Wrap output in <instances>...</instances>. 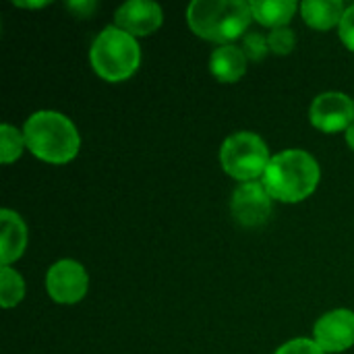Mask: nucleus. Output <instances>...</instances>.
<instances>
[{
    "label": "nucleus",
    "mask_w": 354,
    "mask_h": 354,
    "mask_svg": "<svg viewBox=\"0 0 354 354\" xmlns=\"http://www.w3.org/2000/svg\"><path fill=\"white\" fill-rule=\"evenodd\" d=\"M23 149H27L25 145V135L23 131H19L17 127L4 122L0 124V160L4 166L17 162L23 153Z\"/></svg>",
    "instance_id": "obj_16"
},
{
    "label": "nucleus",
    "mask_w": 354,
    "mask_h": 354,
    "mask_svg": "<svg viewBox=\"0 0 354 354\" xmlns=\"http://www.w3.org/2000/svg\"><path fill=\"white\" fill-rule=\"evenodd\" d=\"M274 354H326L322 351V346L315 340L309 338H297L290 340L286 344H282Z\"/></svg>",
    "instance_id": "obj_19"
},
{
    "label": "nucleus",
    "mask_w": 354,
    "mask_h": 354,
    "mask_svg": "<svg viewBox=\"0 0 354 354\" xmlns=\"http://www.w3.org/2000/svg\"><path fill=\"white\" fill-rule=\"evenodd\" d=\"M338 31H340L342 44H344L351 52H354V4L346 6L344 17H342L340 25H338Z\"/></svg>",
    "instance_id": "obj_20"
},
{
    "label": "nucleus",
    "mask_w": 354,
    "mask_h": 354,
    "mask_svg": "<svg viewBox=\"0 0 354 354\" xmlns=\"http://www.w3.org/2000/svg\"><path fill=\"white\" fill-rule=\"evenodd\" d=\"M66 6H68L71 10H77V17H89V15L95 10L97 4L89 0V2H68Z\"/></svg>",
    "instance_id": "obj_21"
},
{
    "label": "nucleus",
    "mask_w": 354,
    "mask_h": 354,
    "mask_svg": "<svg viewBox=\"0 0 354 354\" xmlns=\"http://www.w3.org/2000/svg\"><path fill=\"white\" fill-rule=\"evenodd\" d=\"M268 44H270V52L276 56H286L295 50L297 44V35L290 27H278L272 29V33L268 35Z\"/></svg>",
    "instance_id": "obj_17"
},
{
    "label": "nucleus",
    "mask_w": 354,
    "mask_h": 354,
    "mask_svg": "<svg viewBox=\"0 0 354 354\" xmlns=\"http://www.w3.org/2000/svg\"><path fill=\"white\" fill-rule=\"evenodd\" d=\"M322 178L317 160L305 149H286L272 156L261 183L272 199L299 203L315 193Z\"/></svg>",
    "instance_id": "obj_1"
},
{
    "label": "nucleus",
    "mask_w": 354,
    "mask_h": 354,
    "mask_svg": "<svg viewBox=\"0 0 354 354\" xmlns=\"http://www.w3.org/2000/svg\"><path fill=\"white\" fill-rule=\"evenodd\" d=\"M251 19V6L245 0H193L187 8L191 31L220 46L243 37Z\"/></svg>",
    "instance_id": "obj_3"
},
{
    "label": "nucleus",
    "mask_w": 354,
    "mask_h": 354,
    "mask_svg": "<svg viewBox=\"0 0 354 354\" xmlns=\"http://www.w3.org/2000/svg\"><path fill=\"white\" fill-rule=\"evenodd\" d=\"M313 340L326 354L348 351L354 344V311L334 309L324 313L313 326Z\"/></svg>",
    "instance_id": "obj_9"
},
{
    "label": "nucleus",
    "mask_w": 354,
    "mask_h": 354,
    "mask_svg": "<svg viewBox=\"0 0 354 354\" xmlns=\"http://www.w3.org/2000/svg\"><path fill=\"white\" fill-rule=\"evenodd\" d=\"M272 156L268 143L251 131H239L224 139L220 147V162L228 176L251 183L263 176Z\"/></svg>",
    "instance_id": "obj_5"
},
{
    "label": "nucleus",
    "mask_w": 354,
    "mask_h": 354,
    "mask_svg": "<svg viewBox=\"0 0 354 354\" xmlns=\"http://www.w3.org/2000/svg\"><path fill=\"white\" fill-rule=\"evenodd\" d=\"M249 6L253 19L272 29L288 27L297 8H301L295 0H251Z\"/></svg>",
    "instance_id": "obj_14"
},
{
    "label": "nucleus",
    "mask_w": 354,
    "mask_h": 354,
    "mask_svg": "<svg viewBox=\"0 0 354 354\" xmlns=\"http://www.w3.org/2000/svg\"><path fill=\"white\" fill-rule=\"evenodd\" d=\"M48 2H17L15 0V6H23V8H41L46 6Z\"/></svg>",
    "instance_id": "obj_22"
},
{
    "label": "nucleus",
    "mask_w": 354,
    "mask_h": 354,
    "mask_svg": "<svg viewBox=\"0 0 354 354\" xmlns=\"http://www.w3.org/2000/svg\"><path fill=\"white\" fill-rule=\"evenodd\" d=\"M25 297V282L23 276L12 270L10 266H2L0 270V305L4 309H10L19 305Z\"/></svg>",
    "instance_id": "obj_15"
},
{
    "label": "nucleus",
    "mask_w": 354,
    "mask_h": 354,
    "mask_svg": "<svg viewBox=\"0 0 354 354\" xmlns=\"http://www.w3.org/2000/svg\"><path fill=\"white\" fill-rule=\"evenodd\" d=\"M89 60L97 77L110 83H120L137 73L141 64V48L137 37L116 25H108L93 39Z\"/></svg>",
    "instance_id": "obj_4"
},
{
    "label": "nucleus",
    "mask_w": 354,
    "mask_h": 354,
    "mask_svg": "<svg viewBox=\"0 0 354 354\" xmlns=\"http://www.w3.org/2000/svg\"><path fill=\"white\" fill-rule=\"evenodd\" d=\"M309 120L324 133H340L354 122V100L342 91L319 93L309 108Z\"/></svg>",
    "instance_id": "obj_8"
},
{
    "label": "nucleus",
    "mask_w": 354,
    "mask_h": 354,
    "mask_svg": "<svg viewBox=\"0 0 354 354\" xmlns=\"http://www.w3.org/2000/svg\"><path fill=\"white\" fill-rule=\"evenodd\" d=\"M230 212L234 220L245 228H257L272 216V195L263 183H241L230 199Z\"/></svg>",
    "instance_id": "obj_7"
},
{
    "label": "nucleus",
    "mask_w": 354,
    "mask_h": 354,
    "mask_svg": "<svg viewBox=\"0 0 354 354\" xmlns=\"http://www.w3.org/2000/svg\"><path fill=\"white\" fill-rule=\"evenodd\" d=\"M243 52L249 60L253 62H259L263 60L268 54H270V44H268V37L263 33H257V31H249L243 35Z\"/></svg>",
    "instance_id": "obj_18"
},
{
    "label": "nucleus",
    "mask_w": 354,
    "mask_h": 354,
    "mask_svg": "<svg viewBox=\"0 0 354 354\" xmlns=\"http://www.w3.org/2000/svg\"><path fill=\"white\" fill-rule=\"evenodd\" d=\"M247 62L249 58L245 56L243 48L234 44L220 46L209 56V73L222 83H236L245 77Z\"/></svg>",
    "instance_id": "obj_12"
},
{
    "label": "nucleus",
    "mask_w": 354,
    "mask_h": 354,
    "mask_svg": "<svg viewBox=\"0 0 354 354\" xmlns=\"http://www.w3.org/2000/svg\"><path fill=\"white\" fill-rule=\"evenodd\" d=\"M27 149L48 164H66L77 158L81 137L73 120L56 110L33 112L23 124Z\"/></svg>",
    "instance_id": "obj_2"
},
{
    "label": "nucleus",
    "mask_w": 354,
    "mask_h": 354,
    "mask_svg": "<svg viewBox=\"0 0 354 354\" xmlns=\"http://www.w3.org/2000/svg\"><path fill=\"white\" fill-rule=\"evenodd\" d=\"M89 288L85 268L75 259H58L46 272V290L58 305H75L83 301Z\"/></svg>",
    "instance_id": "obj_6"
},
{
    "label": "nucleus",
    "mask_w": 354,
    "mask_h": 354,
    "mask_svg": "<svg viewBox=\"0 0 354 354\" xmlns=\"http://www.w3.org/2000/svg\"><path fill=\"white\" fill-rule=\"evenodd\" d=\"M344 135H346V143H348V147L354 151V122L348 127V129H346V133H344Z\"/></svg>",
    "instance_id": "obj_23"
},
{
    "label": "nucleus",
    "mask_w": 354,
    "mask_h": 354,
    "mask_svg": "<svg viewBox=\"0 0 354 354\" xmlns=\"http://www.w3.org/2000/svg\"><path fill=\"white\" fill-rule=\"evenodd\" d=\"M344 2L342 0H305L301 2V15L303 21L319 31H328L336 25H340L344 17Z\"/></svg>",
    "instance_id": "obj_13"
},
{
    "label": "nucleus",
    "mask_w": 354,
    "mask_h": 354,
    "mask_svg": "<svg viewBox=\"0 0 354 354\" xmlns=\"http://www.w3.org/2000/svg\"><path fill=\"white\" fill-rule=\"evenodd\" d=\"M0 224H2V232H0V261L2 266H10L12 261H17L27 247V226L23 222V218L4 207L0 209Z\"/></svg>",
    "instance_id": "obj_11"
},
{
    "label": "nucleus",
    "mask_w": 354,
    "mask_h": 354,
    "mask_svg": "<svg viewBox=\"0 0 354 354\" xmlns=\"http://www.w3.org/2000/svg\"><path fill=\"white\" fill-rule=\"evenodd\" d=\"M164 23V10L151 0H129L120 4L114 12V25L133 37L151 35Z\"/></svg>",
    "instance_id": "obj_10"
}]
</instances>
